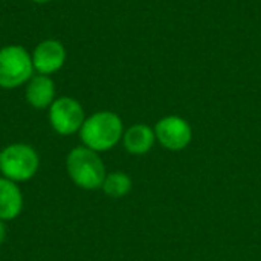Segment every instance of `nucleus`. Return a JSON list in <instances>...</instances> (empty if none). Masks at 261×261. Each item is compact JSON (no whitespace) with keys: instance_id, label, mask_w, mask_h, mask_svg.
<instances>
[{"instance_id":"nucleus-10","label":"nucleus","mask_w":261,"mask_h":261,"mask_svg":"<svg viewBox=\"0 0 261 261\" xmlns=\"http://www.w3.org/2000/svg\"><path fill=\"white\" fill-rule=\"evenodd\" d=\"M156 135L154 130L147 124H135L127 128L122 135V142L130 154H145L154 145Z\"/></svg>"},{"instance_id":"nucleus-12","label":"nucleus","mask_w":261,"mask_h":261,"mask_svg":"<svg viewBox=\"0 0 261 261\" xmlns=\"http://www.w3.org/2000/svg\"><path fill=\"white\" fill-rule=\"evenodd\" d=\"M5 239H6V226H5V222L0 220V245L5 242Z\"/></svg>"},{"instance_id":"nucleus-1","label":"nucleus","mask_w":261,"mask_h":261,"mask_svg":"<svg viewBox=\"0 0 261 261\" xmlns=\"http://www.w3.org/2000/svg\"><path fill=\"white\" fill-rule=\"evenodd\" d=\"M78 133L84 147L101 153L113 148L122 139L124 125L116 113L104 110L86 118Z\"/></svg>"},{"instance_id":"nucleus-9","label":"nucleus","mask_w":261,"mask_h":261,"mask_svg":"<svg viewBox=\"0 0 261 261\" xmlns=\"http://www.w3.org/2000/svg\"><path fill=\"white\" fill-rule=\"evenodd\" d=\"M26 99L34 109H46L55 101V84L49 75L32 76L26 86Z\"/></svg>"},{"instance_id":"nucleus-4","label":"nucleus","mask_w":261,"mask_h":261,"mask_svg":"<svg viewBox=\"0 0 261 261\" xmlns=\"http://www.w3.org/2000/svg\"><path fill=\"white\" fill-rule=\"evenodd\" d=\"M32 55L18 44L0 49V87L17 89L32 78Z\"/></svg>"},{"instance_id":"nucleus-13","label":"nucleus","mask_w":261,"mask_h":261,"mask_svg":"<svg viewBox=\"0 0 261 261\" xmlns=\"http://www.w3.org/2000/svg\"><path fill=\"white\" fill-rule=\"evenodd\" d=\"M32 2H35V3H47L50 0H32Z\"/></svg>"},{"instance_id":"nucleus-2","label":"nucleus","mask_w":261,"mask_h":261,"mask_svg":"<svg viewBox=\"0 0 261 261\" xmlns=\"http://www.w3.org/2000/svg\"><path fill=\"white\" fill-rule=\"evenodd\" d=\"M66 171L70 180L86 191H93L102 187L107 176L106 167L99 153L81 145L73 148L66 158Z\"/></svg>"},{"instance_id":"nucleus-3","label":"nucleus","mask_w":261,"mask_h":261,"mask_svg":"<svg viewBox=\"0 0 261 261\" xmlns=\"http://www.w3.org/2000/svg\"><path fill=\"white\" fill-rule=\"evenodd\" d=\"M38 167V153L28 144H11L0 151V173L15 184L31 180Z\"/></svg>"},{"instance_id":"nucleus-6","label":"nucleus","mask_w":261,"mask_h":261,"mask_svg":"<svg viewBox=\"0 0 261 261\" xmlns=\"http://www.w3.org/2000/svg\"><path fill=\"white\" fill-rule=\"evenodd\" d=\"M154 135L159 144L171 151L184 150L185 147H188L193 138L190 124L184 118L176 115L159 119L154 125Z\"/></svg>"},{"instance_id":"nucleus-8","label":"nucleus","mask_w":261,"mask_h":261,"mask_svg":"<svg viewBox=\"0 0 261 261\" xmlns=\"http://www.w3.org/2000/svg\"><path fill=\"white\" fill-rule=\"evenodd\" d=\"M23 211V193L18 185L6 177H0V220L17 219Z\"/></svg>"},{"instance_id":"nucleus-7","label":"nucleus","mask_w":261,"mask_h":261,"mask_svg":"<svg viewBox=\"0 0 261 261\" xmlns=\"http://www.w3.org/2000/svg\"><path fill=\"white\" fill-rule=\"evenodd\" d=\"M66 61L64 46L57 40L41 41L32 52L34 70L41 75H50L63 67Z\"/></svg>"},{"instance_id":"nucleus-5","label":"nucleus","mask_w":261,"mask_h":261,"mask_svg":"<svg viewBox=\"0 0 261 261\" xmlns=\"http://www.w3.org/2000/svg\"><path fill=\"white\" fill-rule=\"evenodd\" d=\"M84 119L83 106L70 96H60L49 107V122L61 136H69L80 132Z\"/></svg>"},{"instance_id":"nucleus-11","label":"nucleus","mask_w":261,"mask_h":261,"mask_svg":"<svg viewBox=\"0 0 261 261\" xmlns=\"http://www.w3.org/2000/svg\"><path fill=\"white\" fill-rule=\"evenodd\" d=\"M132 185H133L132 179L127 173L113 171L106 176L101 190L104 191L106 196H109L112 199H121L132 191Z\"/></svg>"}]
</instances>
